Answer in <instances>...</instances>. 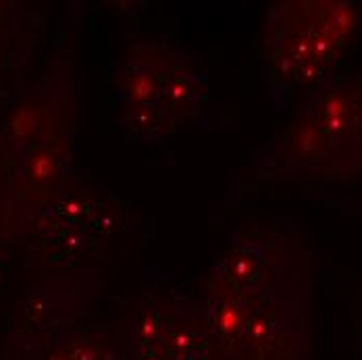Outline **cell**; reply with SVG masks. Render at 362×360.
<instances>
[{
  "label": "cell",
  "instance_id": "obj_3",
  "mask_svg": "<svg viewBox=\"0 0 362 360\" xmlns=\"http://www.w3.org/2000/svg\"><path fill=\"white\" fill-rule=\"evenodd\" d=\"M248 165L267 181L362 178V71L335 73L317 86L281 129L254 148Z\"/></svg>",
  "mask_w": 362,
  "mask_h": 360
},
{
  "label": "cell",
  "instance_id": "obj_8",
  "mask_svg": "<svg viewBox=\"0 0 362 360\" xmlns=\"http://www.w3.org/2000/svg\"><path fill=\"white\" fill-rule=\"evenodd\" d=\"M117 215L119 207L109 194L79 183L37 219L30 240H36L40 254L48 258L81 252L117 229Z\"/></svg>",
  "mask_w": 362,
  "mask_h": 360
},
{
  "label": "cell",
  "instance_id": "obj_2",
  "mask_svg": "<svg viewBox=\"0 0 362 360\" xmlns=\"http://www.w3.org/2000/svg\"><path fill=\"white\" fill-rule=\"evenodd\" d=\"M79 100L77 52L59 46L0 127V246L28 242L37 219L83 181Z\"/></svg>",
  "mask_w": 362,
  "mask_h": 360
},
{
  "label": "cell",
  "instance_id": "obj_6",
  "mask_svg": "<svg viewBox=\"0 0 362 360\" xmlns=\"http://www.w3.org/2000/svg\"><path fill=\"white\" fill-rule=\"evenodd\" d=\"M181 46L163 37H146L127 46L115 61V121L127 142L154 146L173 136L165 119V94Z\"/></svg>",
  "mask_w": 362,
  "mask_h": 360
},
{
  "label": "cell",
  "instance_id": "obj_4",
  "mask_svg": "<svg viewBox=\"0 0 362 360\" xmlns=\"http://www.w3.org/2000/svg\"><path fill=\"white\" fill-rule=\"evenodd\" d=\"M361 28L362 4L354 0L271 2L258 34V61L275 110L298 105L335 75Z\"/></svg>",
  "mask_w": 362,
  "mask_h": 360
},
{
  "label": "cell",
  "instance_id": "obj_7",
  "mask_svg": "<svg viewBox=\"0 0 362 360\" xmlns=\"http://www.w3.org/2000/svg\"><path fill=\"white\" fill-rule=\"evenodd\" d=\"M96 289L98 275L94 269L37 279L19 302L0 352H13L42 333L79 323L96 298Z\"/></svg>",
  "mask_w": 362,
  "mask_h": 360
},
{
  "label": "cell",
  "instance_id": "obj_5",
  "mask_svg": "<svg viewBox=\"0 0 362 360\" xmlns=\"http://www.w3.org/2000/svg\"><path fill=\"white\" fill-rule=\"evenodd\" d=\"M125 360H227L200 304L173 288H150L117 327Z\"/></svg>",
  "mask_w": 362,
  "mask_h": 360
},
{
  "label": "cell",
  "instance_id": "obj_1",
  "mask_svg": "<svg viewBox=\"0 0 362 360\" xmlns=\"http://www.w3.org/2000/svg\"><path fill=\"white\" fill-rule=\"evenodd\" d=\"M321 258L286 229L235 223L209 260L200 310L227 360H317Z\"/></svg>",
  "mask_w": 362,
  "mask_h": 360
},
{
  "label": "cell",
  "instance_id": "obj_9",
  "mask_svg": "<svg viewBox=\"0 0 362 360\" xmlns=\"http://www.w3.org/2000/svg\"><path fill=\"white\" fill-rule=\"evenodd\" d=\"M0 360H125V352L117 329L79 321L42 333L13 352H0Z\"/></svg>",
  "mask_w": 362,
  "mask_h": 360
},
{
  "label": "cell",
  "instance_id": "obj_10",
  "mask_svg": "<svg viewBox=\"0 0 362 360\" xmlns=\"http://www.w3.org/2000/svg\"><path fill=\"white\" fill-rule=\"evenodd\" d=\"M46 28V11L21 2H0V96L8 79L30 63Z\"/></svg>",
  "mask_w": 362,
  "mask_h": 360
}]
</instances>
